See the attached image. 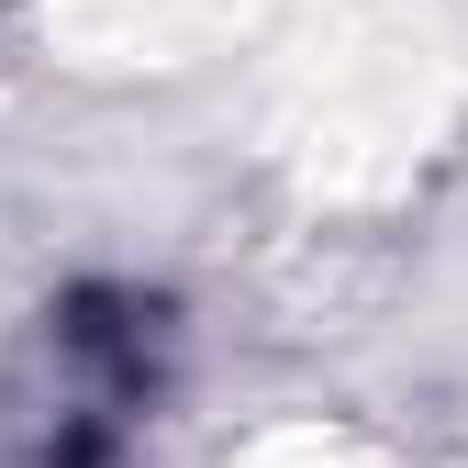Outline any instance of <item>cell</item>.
Listing matches in <instances>:
<instances>
[{"mask_svg": "<svg viewBox=\"0 0 468 468\" xmlns=\"http://www.w3.org/2000/svg\"><path fill=\"white\" fill-rule=\"evenodd\" d=\"M145 390H156V313L123 290H79L45 313L0 435L23 468H123Z\"/></svg>", "mask_w": 468, "mask_h": 468, "instance_id": "1", "label": "cell"}]
</instances>
